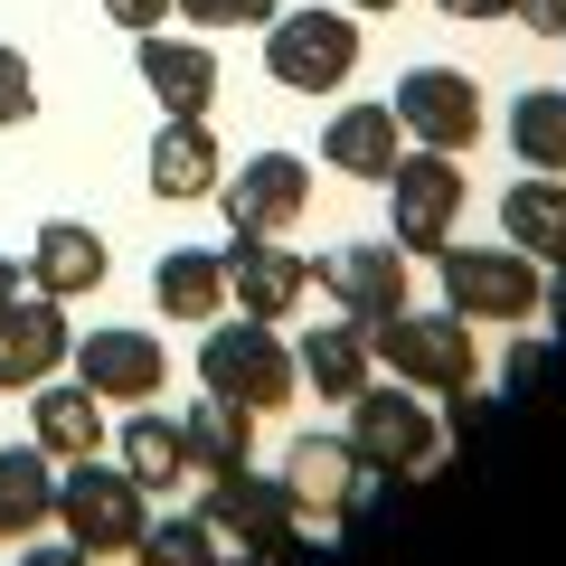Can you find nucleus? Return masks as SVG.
<instances>
[{
	"instance_id": "obj_1",
	"label": "nucleus",
	"mask_w": 566,
	"mask_h": 566,
	"mask_svg": "<svg viewBox=\"0 0 566 566\" xmlns=\"http://www.w3.org/2000/svg\"><path fill=\"white\" fill-rule=\"evenodd\" d=\"M368 359L397 368V387H416V397H453V387H472V322L463 312H387V322H368Z\"/></svg>"
},
{
	"instance_id": "obj_2",
	"label": "nucleus",
	"mask_w": 566,
	"mask_h": 566,
	"mask_svg": "<svg viewBox=\"0 0 566 566\" xmlns=\"http://www.w3.org/2000/svg\"><path fill=\"white\" fill-rule=\"evenodd\" d=\"M199 378H208V397H237L245 416H274V406H293L303 368H293V349H283L274 322H208Z\"/></svg>"
},
{
	"instance_id": "obj_3",
	"label": "nucleus",
	"mask_w": 566,
	"mask_h": 566,
	"mask_svg": "<svg viewBox=\"0 0 566 566\" xmlns=\"http://www.w3.org/2000/svg\"><path fill=\"white\" fill-rule=\"evenodd\" d=\"M444 312L463 322H538L547 312V264L520 245H444Z\"/></svg>"
},
{
	"instance_id": "obj_4",
	"label": "nucleus",
	"mask_w": 566,
	"mask_h": 566,
	"mask_svg": "<svg viewBox=\"0 0 566 566\" xmlns=\"http://www.w3.org/2000/svg\"><path fill=\"white\" fill-rule=\"evenodd\" d=\"M368 482L378 472L349 453V434H293V453H283V472H274V491H283V510H293V528H349L359 520V501H368Z\"/></svg>"
},
{
	"instance_id": "obj_5",
	"label": "nucleus",
	"mask_w": 566,
	"mask_h": 566,
	"mask_svg": "<svg viewBox=\"0 0 566 566\" xmlns=\"http://www.w3.org/2000/svg\"><path fill=\"white\" fill-rule=\"evenodd\" d=\"M264 66H274V85H293V95H340L349 76H359V10H274V29H264Z\"/></svg>"
},
{
	"instance_id": "obj_6",
	"label": "nucleus",
	"mask_w": 566,
	"mask_h": 566,
	"mask_svg": "<svg viewBox=\"0 0 566 566\" xmlns=\"http://www.w3.org/2000/svg\"><path fill=\"white\" fill-rule=\"evenodd\" d=\"M57 528L85 547V557H133L142 528H151V491L133 472H104L95 453L57 472Z\"/></svg>"
},
{
	"instance_id": "obj_7",
	"label": "nucleus",
	"mask_w": 566,
	"mask_h": 566,
	"mask_svg": "<svg viewBox=\"0 0 566 566\" xmlns=\"http://www.w3.org/2000/svg\"><path fill=\"white\" fill-rule=\"evenodd\" d=\"M349 453H359L368 472L424 482V472L444 463V424L424 416V397H406V387H359V397H349Z\"/></svg>"
},
{
	"instance_id": "obj_8",
	"label": "nucleus",
	"mask_w": 566,
	"mask_h": 566,
	"mask_svg": "<svg viewBox=\"0 0 566 566\" xmlns=\"http://www.w3.org/2000/svg\"><path fill=\"white\" fill-rule=\"evenodd\" d=\"M387 208H397V227L387 237L406 245V255H444L453 245V218H463L472 180L453 170V151H397V170H387Z\"/></svg>"
},
{
	"instance_id": "obj_9",
	"label": "nucleus",
	"mask_w": 566,
	"mask_h": 566,
	"mask_svg": "<svg viewBox=\"0 0 566 566\" xmlns=\"http://www.w3.org/2000/svg\"><path fill=\"white\" fill-rule=\"evenodd\" d=\"M199 520H208V538H218V547H237V557H274V566H283L293 547H303V528H293L283 491L264 482L255 463H245V472H227V482H208Z\"/></svg>"
},
{
	"instance_id": "obj_10",
	"label": "nucleus",
	"mask_w": 566,
	"mask_h": 566,
	"mask_svg": "<svg viewBox=\"0 0 566 566\" xmlns=\"http://www.w3.org/2000/svg\"><path fill=\"white\" fill-rule=\"evenodd\" d=\"M397 123L416 151H453L463 161L472 142H482V95H472L463 66H406L397 76Z\"/></svg>"
},
{
	"instance_id": "obj_11",
	"label": "nucleus",
	"mask_w": 566,
	"mask_h": 566,
	"mask_svg": "<svg viewBox=\"0 0 566 566\" xmlns=\"http://www.w3.org/2000/svg\"><path fill=\"white\" fill-rule=\"evenodd\" d=\"M312 293H331V303L349 312V322H387V312H406V245L397 237H368V245H331L322 264H312Z\"/></svg>"
},
{
	"instance_id": "obj_12",
	"label": "nucleus",
	"mask_w": 566,
	"mask_h": 566,
	"mask_svg": "<svg viewBox=\"0 0 566 566\" xmlns=\"http://www.w3.org/2000/svg\"><path fill=\"white\" fill-rule=\"evenodd\" d=\"M218 208H227L237 237H283L312 208V161L303 151H255L237 180H218Z\"/></svg>"
},
{
	"instance_id": "obj_13",
	"label": "nucleus",
	"mask_w": 566,
	"mask_h": 566,
	"mask_svg": "<svg viewBox=\"0 0 566 566\" xmlns=\"http://www.w3.org/2000/svg\"><path fill=\"white\" fill-rule=\"evenodd\" d=\"M76 387L142 406V397H161V387H170V349L151 340V331H133V322H104V331L76 340Z\"/></svg>"
},
{
	"instance_id": "obj_14",
	"label": "nucleus",
	"mask_w": 566,
	"mask_h": 566,
	"mask_svg": "<svg viewBox=\"0 0 566 566\" xmlns=\"http://www.w3.org/2000/svg\"><path fill=\"white\" fill-rule=\"evenodd\" d=\"M227 293L245 303V322H293L312 303V255H293L274 237H237L227 245Z\"/></svg>"
},
{
	"instance_id": "obj_15",
	"label": "nucleus",
	"mask_w": 566,
	"mask_h": 566,
	"mask_svg": "<svg viewBox=\"0 0 566 566\" xmlns=\"http://www.w3.org/2000/svg\"><path fill=\"white\" fill-rule=\"evenodd\" d=\"M66 359H76V331H66V312L48 293H20L0 312V387H48Z\"/></svg>"
},
{
	"instance_id": "obj_16",
	"label": "nucleus",
	"mask_w": 566,
	"mask_h": 566,
	"mask_svg": "<svg viewBox=\"0 0 566 566\" xmlns=\"http://www.w3.org/2000/svg\"><path fill=\"white\" fill-rule=\"evenodd\" d=\"M133 66H142V85L161 95V114L208 123V104H218V57H208V39H170V29H142V39H133Z\"/></svg>"
},
{
	"instance_id": "obj_17",
	"label": "nucleus",
	"mask_w": 566,
	"mask_h": 566,
	"mask_svg": "<svg viewBox=\"0 0 566 566\" xmlns=\"http://www.w3.org/2000/svg\"><path fill=\"white\" fill-rule=\"evenodd\" d=\"M227 161H218V133L189 114H161V142H151V199L189 208V199H218Z\"/></svg>"
},
{
	"instance_id": "obj_18",
	"label": "nucleus",
	"mask_w": 566,
	"mask_h": 566,
	"mask_svg": "<svg viewBox=\"0 0 566 566\" xmlns=\"http://www.w3.org/2000/svg\"><path fill=\"white\" fill-rule=\"evenodd\" d=\"M29 444L48 453V463H85V453H104V397L95 387H29Z\"/></svg>"
},
{
	"instance_id": "obj_19",
	"label": "nucleus",
	"mask_w": 566,
	"mask_h": 566,
	"mask_svg": "<svg viewBox=\"0 0 566 566\" xmlns=\"http://www.w3.org/2000/svg\"><path fill=\"white\" fill-rule=\"evenodd\" d=\"M397 151H406L397 104H340V114H331V133H322V161L349 170V180H368V189L397 170Z\"/></svg>"
},
{
	"instance_id": "obj_20",
	"label": "nucleus",
	"mask_w": 566,
	"mask_h": 566,
	"mask_svg": "<svg viewBox=\"0 0 566 566\" xmlns=\"http://www.w3.org/2000/svg\"><path fill=\"white\" fill-rule=\"evenodd\" d=\"M104 274H114V255H104L95 227H76V218H48L39 227V245H29V283H39L48 303H76V293H95Z\"/></svg>"
},
{
	"instance_id": "obj_21",
	"label": "nucleus",
	"mask_w": 566,
	"mask_h": 566,
	"mask_svg": "<svg viewBox=\"0 0 566 566\" xmlns=\"http://www.w3.org/2000/svg\"><path fill=\"white\" fill-rule=\"evenodd\" d=\"M180 444H189V472L227 482V472L255 463V416H245L237 397H199V406L180 416Z\"/></svg>"
},
{
	"instance_id": "obj_22",
	"label": "nucleus",
	"mask_w": 566,
	"mask_h": 566,
	"mask_svg": "<svg viewBox=\"0 0 566 566\" xmlns=\"http://www.w3.org/2000/svg\"><path fill=\"white\" fill-rule=\"evenodd\" d=\"M48 520H57V463H48L39 444H10L0 453V538L29 547Z\"/></svg>"
},
{
	"instance_id": "obj_23",
	"label": "nucleus",
	"mask_w": 566,
	"mask_h": 566,
	"mask_svg": "<svg viewBox=\"0 0 566 566\" xmlns=\"http://www.w3.org/2000/svg\"><path fill=\"white\" fill-rule=\"evenodd\" d=\"M501 237L538 264H566V180L557 170H528L520 189L501 199Z\"/></svg>"
},
{
	"instance_id": "obj_24",
	"label": "nucleus",
	"mask_w": 566,
	"mask_h": 566,
	"mask_svg": "<svg viewBox=\"0 0 566 566\" xmlns=\"http://www.w3.org/2000/svg\"><path fill=\"white\" fill-rule=\"evenodd\" d=\"M151 303H161L170 322H218V312H227V255H208V245H170V255L151 264Z\"/></svg>"
},
{
	"instance_id": "obj_25",
	"label": "nucleus",
	"mask_w": 566,
	"mask_h": 566,
	"mask_svg": "<svg viewBox=\"0 0 566 566\" xmlns=\"http://www.w3.org/2000/svg\"><path fill=\"white\" fill-rule=\"evenodd\" d=\"M293 368H303V387H322V397H359L368 387V331L359 322H312L303 349H293Z\"/></svg>"
},
{
	"instance_id": "obj_26",
	"label": "nucleus",
	"mask_w": 566,
	"mask_h": 566,
	"mask_svg": "<svg viewBox=\"0 0 566 566\" xmlns=\"http://www.w3.org/2000/svg\"><path fill=\"white\" fill-rule=\"evenodd\" d=\"M114 453H123V472H133L142 491H170V482L189 472V444H180V424H170V416H151V406H142V416L114 434Z\"/></svg>"
},
{
	"instance_id": "obj_27",
	"label": "nucleus",
	"mask_w": 566,
	"mask_h": 566,
	"mask_svg": "<svg viewBox=\"0 0 566 566\" xmlns=\"http://www.w3.org/2000/svg\"><path fill=\"white\" fill-rule=\"evenodd\" d=\"M510 142H520V170H566V95L557 85L510 104Z\"/></svg>"
},
{
	"instance_id": "obj_28",
	"label": "nucleus",
	"mask_w": 566,
	"mask_h": 566,
	"mask_svg": "<svg viewBox=\"0 0 566 566\" xmlns=\"http://www.w3.org/2000/svg\"><path fill=\"white\" fill-rule=\"evenodd\" d=\"M133 566H218V538H208L199 510H180V520H151V528H142Z\"/></svg>"
},
{
	"instance_id": "obj_29",
	"label": "nucleus",
	"mask_w": 566,
	"mask_h": 566,
	"mask_svg": "<svg viewBox=\"0 0 566 566\" xmlns=\"http://www.w3.org/2000/svg\"><path fill=\"white\" fill-rule=\"evenodd\" d=\"M39 114V76H29V57L10 39H0V123H10V133H20V123Z\"/></svg>"
},
{
	"instance_id": "obj_30",
	"label": "nucleus",
	"mask_w": 566,
	"mask_h": 566,
	"mask_svg": "<svg viewBox=\"0 0 566 566\" xmlns=\"http://www.w3.org/2000/svg\"><path fill=\"white\" fill-rule=\"evenodd\" d=\"M274 10L283 0H180V20L199 29H274Z\"/></svg>"
},
{
	"instance_id": "obj_31",
	"label": "nucleus",
	"mask_w": 566,
	"mask_h": 566,
	"mask_svg": "<svg viewBox=\"0 0 566 566\" xmlns=\"http://www.w3.org/2000/svg\"><path fill=\"white\" fill-rule=\"evenodd\" d=\"M104 20H114V29H133V39H142V29L180 20V0H104Z\"/></svg>"
},
{
	"instance_id": "obj_32",
	"label": "nucleus",
	"mask_w": 566,
	"mask_h": 566,
	"mask_svg": "<svg viewBox=\"0 0 566 566\" xmlns=\"http://www.w3.org/2000/svg\"><path fill=\"white\" fill-rule=\"evenodd\" d=\"M520 29H538V39H566V0H520Z\"/></svg>"
},
{
	"instance_id": "obj_33",
	"label": "nucleus",
	"mask_w": 566,
	"mask_h": 566,
	"mask_svg": "<svg viewBox=\"0 0 566 566\" xmlns=\"http://www.w3.org/2000/svg\"><path fill=\"white\" fill-rule=\"evenodd\" d=\"M444 20H520V0H434Z\"/></svg>"
},
{
	"instance_id": "obj_34",
	"label": "nucleus",
	"mask_w": 566,
	"mask_h": 566,
	"mask_svg": "<svg viewBox=\"0 0 566 566\" xmlns=\"http://www.w3.org/2000/svg\"><path fill=\"white\" fill-rule=\"evenodd\" d=\"M20 566H95V557H85V547H76V538H66V547H29V557H20Z\"/></svg>"
},
{
	"instance_id": "obj_35",
	"label": "nucleus",
	"mask_w": 566,
	"mask_h": 566,
	"mask_svg": "<svg viewBox=\"0 0 566 566\" xmlns=\"http://www.w3.org/2000/svg\"><path fill=\"white\" fill-rule=\"evenodd\" d=\"M10 303H20V264L0 255V312H10Z\"/></svg>"
},
{
	"instance_id": "obj_36",
	"label": "nucleus",
	"mask_w": 566,
	"mask_h": 566,
	"mask_svg": "<svg viewBox=\"0 0 566 566\" xmlns=\"http://www.w3.org/2000/svg\"><path fill=\"white\" fill-rule=\"evenodd\" d=\"M218 566H274V557H237V547H218Z\"/></svg>"
},
{
	"instance_id": "obj_37",
	"label": "nucleus",
	"mask_w": 566,
	"mask_h": 566,
	"mask_svg": "<svg viewBox=\"0 0 566 566\" xmlns=\"http://www.w3.org/2000/svg\"><path fill=\"white\" fill-rule=\"evenodd\" d=\"M340 10H406V0H340Z\"/></svg>"
}]
</instances>
